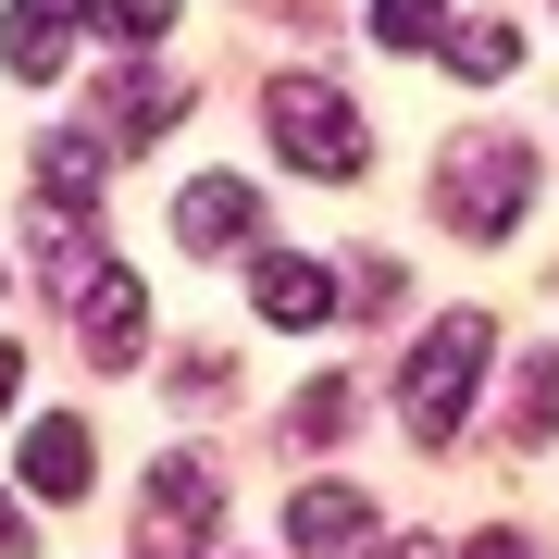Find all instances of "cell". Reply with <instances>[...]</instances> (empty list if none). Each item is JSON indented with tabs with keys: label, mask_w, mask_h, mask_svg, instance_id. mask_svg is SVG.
I'll list each match as a JSON object with an SVG mask.
<instances>
[{
	"label": "cell",
	"mask_w": 559,
	"mask_h": 559,
	"mask_svg": "<svg viewBox=\"0 0 559 559\" xmlns=\"http://www.w3.org/2000/svg\"><path fill=\"white\" fill-rule=\"evenodd\" d=\"M485 360H498V323H485V311L423 323V348H411V373H399V423H411L423 448H448L460 423H473V399H485Z\"/></svg>",
	"instance_id": "1"
},
{
	"label": "cell",
	"mask_w": 559,
	"mask_h": 559,
	"mask_svg": "<svg viewBox=\"0 0 559 559\" xmlns=\"http://www.w3.org/2000/svg\"><path fill=\"white\" fill-rule=\"evenodd\" d=\"M522 200H535V138H460L436 162V212L460 237H510Z\"/></svg>",
	"instance_id": "2"
},
{
	"label": "cell",
	"mask_w": 559,
	"mask_h": 559,
	"mask_svg": "<svg viewBox=\"0 0 559 559\" xmlns=\"http://www.w3.org/2000/svg\"><path fill=\"white\" fill-rule=\"evenodd\" d=\"M261 124H274V150L299 162V175H323V187L360 175V112L323 75H274V87H261Z\"/></svg>",
	"instance_id": "3"
},
{
	"label": "cell",
	"mask_w": 559,
	"mask_h": 559,
	"mask_svg": "<svg viewBox=\"0 0 559 559\" xmlns=\"http://www.w3.org/2000/svg\"><path fill=\"white\" fill-rule=\"evenodd\" d=\"M150 547H200L212 535V510H224V485H212V460L200 448H175V460H150Z\"/></svg>",
	"instance_id": "4"
},
{
	"label": "cell",
	"mask_w": 559,
	"mask_h": 559,
	"mask_svg": "<svg viewBox=\"0 0 559 559\" xmlns=\"http://www.w3.org/2000/svg\"><path fill=\"white\" fill-rule=\"evenodd\" d=\"M75 336H87V360H112V373L138 360V336H150V286L124 274V261H100V274L75 286Z\"/></svg>",
	"instance_id": "5"
},
{
	"label": "cell",
	"mask_w": 559,
	"mask_h": 559,
	"mask_svg": "<svg viewBox=\"0 0 559 559\" xmlns=\"http://www.w3.org/2000/svg\"><path fill=\"white\" fill-rule=\"evenodd\" d=\"M286 535H299V559H360L373 547V498L360 485H299L286 498Z\"/></svg>",
	"instance_id": "6"
},
{
	"label": "cell",
	"mask_w": 559,
	"mask_h": 559,
	"mask_svg": "<svg viewBox=\"0 0 559 559\" xmlns=\"http://www.w3.org/2000/svg\"><path fill=\"white\" fill-rule=\"evenodd\" d=\"M100 112H112L124 150H150L162 124H187V75H175V62H124V75L100 87Z\"/></svg>",
	"instance_id": "7"
},
{
	"label": "cell",
	"mask_w": 559,
	"mask_h": 559,
	"mask_svg": "<svg viewBox=\"0 0 559 559\" xmlns=\"http://www.w3.org/2000/svg\"><path fill=\"white\" fill-rule=\"evenodd\" d=\"M75 25H87V0H13V13H0V62H13L25 87H38V75H62Z\"/></svg>",
	"instance_id": "8"
},
{
	"label": "cell",
	"mask_w": 559,
	"mask_h": 559,
	"mask_svg": "<svg viewBox=\"0 0 559 559\" xmlns=\"http://www.w3.org/2000/svg\"><path fill=\"white\" fill-rule=\"evenodd\" d=\"M87 473H100V448H87V423H75V411L25 423V485H38V498L75 510V498H87Z\"/></svg>",
	"instance_id": "9"
},
{
	"label": "cell",
	"mask_w": 559,
	"mask_h": 559,
	"mask_svg": "<svg viewBox=\"0 0 559 559\" xmlns=\"http://www.w3.org/2000/svg\"><path fill=\"white\" fill-rule=\"evenodd\" d=\"M249 224H261V200H249L237 175H200V187H187V200H175V237L200 249V261H224V249L249 237Z\"/></svg>",
	"instance_id": "10"
},
{
	"label": "cell",
	"mask_w": 559,
	"mask_h": 559,
	"mask_svg": "<svg viewBox=\"0 0 559 559\" xmlns=\"http://www.w3.org/2000/svg\"><path fill=\"white\" fill-rule=\"evenodd\" d=\"M336 299H348V286L323 274V261H299V249H274V261H261V323H286V336H311Z\"/></svg>",
	"instance_id": "11"
},
{
	"label": "cell",
	"mask_w": 559,
	"mask_h": 559,
	"mask_svg": "<svg viewBox=\"0 0 559 559\" xmlns=\"http://www.w3.org/2000/svg\"><path fill=\"white\" fill-rule=\"evenodd\" d=\"M38 187L62 212H87V200H100V138H38Z\"/></svg>",
	"instance_id": "12"
},
{
	"label": "cell",
	"mask_w": 559,
	"mask_h": 559,
	"mask_svg": "<svg viewBox=\"0 0 559 559\" xmlns=\"http://www.w3.org/2000/svg\"><path fill=\"white\" fill-rule=\"evenodd\" d=\"M510 436H522V448H535V436H559V336H547L535 360H522V399H510Z\"/></svg>",
	"instance_id": "13"
},
{
	"label": "cell",
	"mask_w": 559,
	"mask_h": 559,
	"mask_svg": "<svg viewBox=\"0 0 559 559\" xmlns=\"http://www.w3.org/2000/svg\"><path fill=\"white\" fill-rule=\"evenodd\" d=\"M373 38L385 50H436L448 38V0H373Z\"/></svg>",
	"instance_id": "14"
},
{
	"label": "cell",
	"mask_w": 559,
	"mask_h": 559,
	"mask_svg": "<svg viewBox=\"0 0 559 559\" xmlns=\"http://www.w3.org/2000/svg\"><path fill=\"white\" fill-rule=\"evenodd\" d=\"M87 25H100L112 50H150L162 25H175V0H87Z\"/></svg>",
	"instance_id": "15"
},
{
	"label": "cell",
	"mask_w": 559,
	"mask_h": 559,
	"mask_svg": "<svg viewBox=\"0 0 559 559\" xmlns=\"http://www.w3.org/2000/svg\"><path fill=\"white\" fill-rule=\"evenodd\" d=\"M348 411H360V385H348V373H323L286 423H299V448H336V423H348Z\"/></svg>",
	"instance_id": "16"
},
{
	"label": "cell",
	"mask_w": 559,
	"mask_h": 559,
	"mask_svg": "<svg viewBox=\"0 0 559 559\" xmlns=\"http://www.w3.org/2000/svg\"><path fill=\"white\" fill-rule=\"evenodd\" d=\"M448 50H460V75H473V87H498L510 62H522V38H510V25H460Z\"/></svg>",
	"instance_id": "17"
},
{
	"label": "cell",
	"mask_w": 559,
	"mask_h": 559,
	"mask_svg": "<svg viewBox=\"0 0 559 559\" xmlns=\"http://www.w3.org/2000/svg\"><path fill=\"white\" fill-rule=\"evenodd\" d=\"M0 559H38V535H25V510L0 498Z\"/></svg>",
	"instance_id": "18"
},
{
	"label": "cell",
	"mask_w": 559,
	"mask_h": 559,
	"mask_svg": "<svg viewBox=\"0 0 559 559\" xmlns=\"http://www.w3.org/2000/svg\"><path fill=\"white\" fill-rule=\"evenodd\" d=\"M473 559H535V535H473Z\"/></svg>",
	"instance_id": "19"
},
{
	"label": "cell",
	"mask_w": 559,
	"mask_h": 559,
	"mask_svg": "<svg viewBox=\"0 0 559 559\" xmlns=\"http://www.w3.org/2000/svg\"><path fill=\"white\" fill-rule=\"evenodd\" d=\"M385 559H448V547H423V535H385Z\"/></svg>",
	"instance_id": "20"
},
{
	"label": "cell",
	"mask_w": 559,
	"mask_h": 559,
	"mask_svg": "<svg viewBox=\"0 0 559 559\" xmlns=\"http://www.w3.org/2000/svg\"><path fill=\"white\" fill-rule=\"evenodd\" d=\"M13 385H25V373H13V348H0V411H13Z\"/></svg>",
	"instance_id": "21"
}]
</instances>
